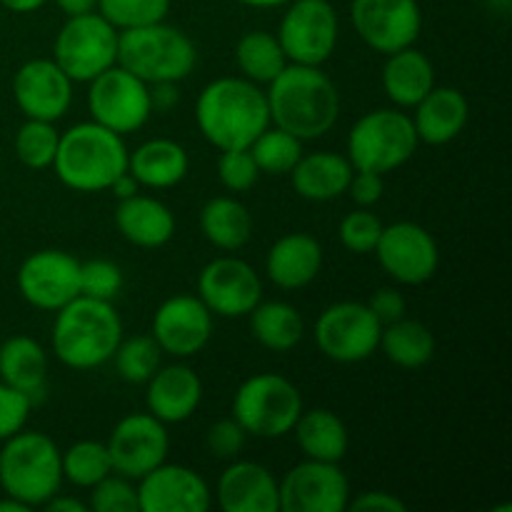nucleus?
<instances>
[{"mask_svg": "<svg viewBox=\"0 0 512 512\" xmlns=\"http://www.w3.org/2000/svg\"><path fill=\"white\" fill-rule=\"evenodd\" d=\"M270 125L305 140L323 138L340 118V93L318 65L288 63L265 90Z\"/></svg>", "mask_w": 512, "mask_h": 512, "instance_id": "f257e3e1", "label": "nucleus"}, {"mask_svg": "<svg viewBox=\"0 0 512 512\" xmlns=\"http://www.w3.org/2000/svg\"><path fill=\"white\" fill-rule=\"evenodd\" d=\"M195 123L203 138L218 150L250 148L270 125L265 90L248 78H215L195 103Z\"/></svg>", "mask_w": 512, "mask_h": 512, "instance_id": "f03ea898", "label": "nucleus"}, {"mask_svg": "<svg viewBox=\"0 0 512 512\" xmlns=\"http://www.w3.org/2000/svg\"><path fill=\"white\" fill-rule=\"evenodd\" d=\"M120 340H123V320L108 300L78 295L68 305L55 310L50 345L55 358L68 368H100L113 358Z\"/></svg>", "mask_w": 512, "mask_h": 512, "instance_id": "7ed1b4c3", "label": "nucleus"}, {"mask_svg": "<svg viewBox=\"0 0 512 512\" xmlns=\"http://www.w3.org/2000/svg\"><path fill=\"white\" fill-rule=\"evenodd\" d=\"M128 155L123 135L88 120L60 133L53 168L65 188L75 193H103L128 170Z\"/></svg>", "mask_w": 512, "mask_h": 512, "instance_id": "20e7f679", "label": "nucleus"}, {"mask_svg": "<svg viewBox=\"0 0 512 512\" xmlns=\"http://www.w3.org/2000/svg\"><path fill=\"white\" fill-rule=\"evenodd\" d=\"M63 485L60 448L40 430H18L0 448V488L23 505L43 508Z\"/></svg>", "mask_w": 512, "mask_h": 512, "instance_id": "39448f33", "label": "nucleus"}, {"mask_svg": "<svg viewBox=\"0 0 512 512\" xmlns=\"http://www.w3.org/2000/svg\"><path fill=\"white\" fill-rule=\"evenodd\" d=\"M195 63L193 40L165 20L118 33V65L148 85L180 83L193 73Z\"/></svg>", "mask_w": 512, "mask_h": 512, "instance_id": "423d86ee", "label": "nucleus"}, {"mask_svg": "<svg viewBox=\"0 0 512 512\" xmlns=\"http://www.w3.org/2000/svg\"><path fill=\"white\" fill-rule=\"evenodd\" d=\"M413 118L400 108H378L355 120L348 135V160L353 170L393 173L418 150Z\"/></svg>", "mask_w": 512, "mask_h": 512, "instance_id": "0eeeda50", "label": "nucleus"}, {"mask_svg": "<svg viewBox=\"0 0 512 512\" xmlns=\"http://www.w3.org/2000/svg\"><path fill=\"white\" fill-rule=\"evenodd\" d=\"M303 413V395L278 373H255L233 395V418L253 438L275 440L293 430Z\"/></svg>", "mask_w": 512, "mask_h": 512, "instance_id": "6e6552de", "label": "nucleus"}, {"mask_svg": "<svg viewBox=\"0 0 512 512\" xmlns=\"http://www.w3.org/2000/svg\"><path fill=\"white\" fill-rule=\"evenodd\" d=\"M53 60L73 83H90L118 63V30L98 10L70 15L55 35Z\"/></svg>", "mask_w": 512, "mask_h": 512, "instance_id": "1a4fd4ad", "label": "nucleus"}, {"mask_svg": "<svg viewBox=\"0 0 512 512\" xmlns=\"http://www.w3.org/2000/svg\"><path fill=\"white\" fill-rule=\"evenodd\" d=\"M275 35L288 63L320 68L338 45V13L330 0H290Z\"/></svg>", "mask_w": 512, "mask_h": 512, "instance_id": "9d476101", "label": "nucleus"}, {"mask_svg": "<svg viewBox=\"0 0 512 512\" xmlns=\"http://www.w3.org/2000/svg\"><path fill=\"white\" fill-rule=\"evenodd\" d=\"M88 85V110L93 120L123 138L143 128L153 115L150 85L118 63L103 70Z\"/></svg>", "mask_w": 512, "mask_h": 512, "instance_id": "9b49d317", "label": "nucleus"}, {"mask_svg": "<svg viewBox=\"0 0 512 512\" xmlns=\"http://www.w3.org/2000/svg\"><path fill=\"white\" fill-rule=\"evenodd\" d=\"M383 325L368 303H333L315 320V343L335 363H363L378 350Z\"/></svg>", "mask_w": 512, "mask_h": 512, "instance_id": "f8f14e48", "label": "nucleus"}, {"mask_svg": "<svg viewBox=\"0 0 512 512\" xmlns=\"http://www.w3.org/2000/svg\"><path fill=\"white\" fill-rule=\"evenodd\" d=\"M350 18L358 38L383 55L415 45L423 30L418 0H353Z\"/></svg>", "mask_w": 512, "mask_h": 512, "instance_id": "ddd939ff", "label": "nucleus"}, {"mask_svg": "<svg viewBox=\"0 0 512 512\" xmlns=\"http://www.w3.org/2000/svg\"><path fill=\"white\" fill-rule=\"evenodd\" d=\"M280 512H345L350 483L338 463L310 460L290 468L278 480Z\"/></svg>", "mask_w": 512, "mask_h": 512, "instance_id": "4468645a", "label": "nucleus"}, {"mask_svg": "<svg viewBox=\"0 0 512 512\" xmlns=\"http://www.w3.org/2000/svg\"><path fill=\"white\" fill-rule=\"evenodd\" d=\"M373 253L378 255L380 268L400 285L428 283L440 263L438 243L433 235L423 225L410 220L383 225Z\"/></svg>", "mask_w": 512, "mask_h": 512, "instance_id": "2eb2a0df", "label": "nucleus"}, {"mask_svg": "<svg viewBox=\"0 0 512 512\" xmlns=\"http://www.w3.org/2000/svg\"><path fill=\"white\" fill-rule=\"evenodd\" d=\"M18 290L28 305L55 313L80 295V260L58 248L35 250L20 263Z\"/></svg>", "mask_w": 512, "mask_h": 512, "instance_id": "dca6fc26", "label": "nucleus"}, {"mask_svg": "<svg viewBox=\"0 0 512 512\" xmlns=\"http://www.w3.org/2000/svg\"><path fill=\"white\" fill-rule=\"evenodd\" d=\"M113 463V473L138 483L143 475L165 463L170 450V435L165 423L150 413H130L110 433L105 443Z\"/></svg>", "mask_w": 512, "mask_h": 512, "instance_id": "f3484780", "label": "nucleus"}, {"mask_svg": "<svg viewBox=\"0 0 512 512\" xmlns=\"http://www.w3.org/2000/svg\"><path fill=\"white\" fill-rule=\"evenodd\" d=\"M198 298L220 318H243L263 300V283L253 265L223 255L200 270Z\"/></svg>", "mask_w": 512, "mask_h": 512, "instance_id": "a211bd4d", "label": "nucleus"}, {"mask_svg": "<svg viewBox=\"0 0 512 512\" xmlns=\"http://www.w3.org/2000/svg\"><path fill=\"white\" fill-rule=\"evenodd\" d=\"M213 338V313L198 295H173L153 313V340L173 358H193Z\"/></svg>", "mask_w": 512, "mask_h": 512, "instance_id": "6ab92c4d", "label": "nucleus"}, {"mask_svg": "<svg viewBox=\"0 0 512 512\" xmlns=\"http://www.w3.org/2000/svg\"><path fill=\"white\" fill-rule=\"evenodd\" d=\"M13 100L25 118L55 123L73 103V80L53 58H33L13 75Z\"/></svg>", "mask_w": 512, "mask_h": 512, "instance_id": "aec40b11", "label": "nucleus"}, {"mask_svg": "<svg viewBox=\"0 0 512 512\" xmlns=\"http://www.w3.org/2000/svg\"><path fill=\"white\" fill-rule=\"evenodd\" d=\"M210 505V485L185 465L160 463L138 480L140 512H205Z\"/></svg>", "mask_w": 512, "mask_h": 512, "instance_id": "412c9836", "label": "nucleus"}, {"mask_svg": "<svg viewBox=\"0 0 512 512\" xmlns=\"http://www.w3.org/2000/svg\"><path fill=\"white\" fill-rule=\"evenodd\" d=\"M215 500L223 512H280L278 480L253 460H230L215 485Z\"/></svg>", "mask_w": 512, "mask_h": 512, "instance_id": "4be33fe9", "label": "nucleus"}, {"mask_svg": "<svg viewBox=\"0 0 512 512\" xmlns=\"http://www.w3.org/2000/svg\"><path fill=\"white\" fill-rule=\"evenodd\" d=\"M203 400V383L198 373L183 363L160 365L153 378L145 383V405L148 413L160 423L175 425L193 418Z\"/></svg>", "mask_w": 512, "mask_h": 512, "instance_id": "5701e85b", "label": "nucleus"}, {"mask_svg": "<svg viewBox=\"0 0 512 512\" xmlns=\"http://www.w3.org/2000/svg\"><path fill=\"white\" fill-rule=\"evenodd\" d=\"M323 268V248L308 233H288L275 240L265 258V273L280 290H300Z\"/></svg>", "mask_w": 512, "mask_h": 512, "instance_id": "b1692460", "label": "nucleus"}, {"mask_svg": "<svg viewBox=\"0 0 512 512\" xmlns=\"http://www.w3.org/2000/svg\"><path fill=\"white\" fill-rule=\"evenodd\" d=\"M418 140L425 145H445L458 138L468 125L470 105L458 88H438L435 85L410 115Z\"/></svg>", "mask_w": 512, "mask_h": 512, "instance_id": "393cba45", "label": "nucleus"}, {"mask_svg": "<svg viewBox=\"0 0 512 512\" xmlns=\"http://www.w3.org/2000/svg\"><path fill=\"white\" fill-rule=\"evenodd\" d=\"M115 228L138 248H163L175 235V218L165 203L150 195H130L115 208Z\"/></svg>", "mask_w": 512, "mask_h": 512, "instance_id": "a878e982", "label": "nucleus"}, {"mask_svg": "<svg viewBox=\"0 0 512 512\" xmlns=\"http://www.w3.org/2000/svg\"><path fill=\"white\" fill-rule=\"evenodd\" d=\"M353 165L348 155L330 153V150H315L310 155H300L295 168L290 170L295 193L310 203H328L340 198L348 190L353 178Z\"/></svg>", "mask_w": 512, "mask_h": 512, "instance_id": "bb28decb", "label": "nucleus"}, {"mask_svg": "<svg viewBox=\"0 0 512 512\" xmlns=\"http://www.w3.org/2000/svg\"><path fill=\"white\" fill-rule=\"evenodd\" d=\"M383 90L395 108H415L435 88L433 60L415 45L385 55Z\"/></svg>", "mask_w": 512, "mask_h": 512, "instance_id": "cd10ccee", "label": "nucleus"}, {"mask_svg": "<svg viewBox=\"0 0 512 512\" xmlns=\"http://www.w3.org/2000/svg\"><path fill=\"white\" fill-rule=\"evenodd\" d=\"M190 155L180 143L170 138H153L140 143L128 155V173L143 188H175L188 175Z\"/></svg>", "mask_w": 512, "mask_h": 512, "instance_id": "c85d7f7f", "label": "nucleus"}, {"mask_svg": "<svg viewBox=\"0 0 512 512\" xmlns=\"http://www.w3.org/2000/svg\"><path fill=\"white\" fill-rule=\"evenodd\" d=\"M0 380L30 400L43 398L48 380V353L30 335H13L0 345Z\"/></svg>", "mask_w": 512, "mask_h": 512, "instance_id": "c756f323", "label": "nucleus"}, {"mask_svg": "<svg viewBox=\"0 0 512 512\" xmlns=\"http://www.w3.org/2000/svg\"><path fill=\"white\" fill-rule=\"evenodd\" d=\"M290 433L298 440V448L305 458L325 460V463H340L348 453L350 435L343 420L325 408H313L300 413Z\"/></svg>", "mask_w": 512, "mask_h": 512, "instance_id": "7c9ffc66", "label": "nucleus"}, {"mask_svg": "<svg viewBox=\"0 0 512 512\" xmlns=\"http://www.w3.org/2000/svg\"><path fill=\"white\" fill-rule=\"evenodd\" d=\"M200 230L210 245L225 253H235L253 238V215L233 195H218L200 210Z\"/></svg>", "mask_w": 512, "mask_h": 512, "instance_id": "2f4dec72", "label": "nucleus"}, {"mask_svg": "<svg viewBox=\"0 0 512 512\" xmlns=\"http://www.w3.org/2000/svg\"><path fill=\"white\" fill-rule=\"evenodd\" d=\"M248 315L253 338L273 353H288V350L298 348L303 340L305 320L300 310L290 303H283V300L263 303L260 300Z\"/></svg>", "mask_w": 512, "mask_h": 512, "instance_id": "473e14b6", "label": "nucleus"}, {"mask_svg": "<svg viewBox=\"0 0 512 512\" xmlns=\"http://www.w3.org/2000/svg\"><path fill=\"white\" fill-rule=\"evenodd\" d=\"M378 348L398 368L415 370L423 368V365H428L433 360L435 338L428 325L420 323V320L400 318L395 323L383 325Z\"/></svg>", "mask_w": 512, "mask_h": 512, "instance_id": "72a5a7b5", "label": "nucleus"}, {"mask_svg": "<svg viewBox=\"0 0 512 512\" xmlns=\"http://www.w3.org/2000/svg\"><path fill=\"white\" fill-rule=\"evenodd\" d=\"M235 63L243 78L253 80L258 85H268L270 80L278 78L288 65L278 35L268 30H250L235 45Z\"/></svg>", "mask_w": 512, "mask_h": 512, "instance_id": "f704fd0d", "label": "nucleus"}, {"mask_svg": "<svg viewBox=\"0 0 512 512\" xmlns=\"http://www.w3.org/2000/svg\"><path fill=\"white\" fill-rule=\"evenodd\" d=\"M63 465V480H68L75 488H93L95 483L113 473V463L105 443L98 440H78L70 445L65 453H60Z\"/></svg>", "mask_w": 512, "mask_h": 512, "instance_id": "c9c22d12", "label": "nucleus"}, {"mask_svg": "<svg viewBox=\"0 0 512 512\" xmlns=\"http://www.w3.org/2000/svg\"><path fill=\"white\" fill-rule=\"evenodd\" d=\"M163 350L153 340V335H133L123 338L113 353L115 373L130 385H145L153 378L155 370L160 368Z\"/></svg>", "mask_w": 512, "mask_h": 512, "instance_id": "e433bc0d", "label": "nucleus"}, {"mask_svg": "<svg viewBox=\"0 0 512 512\" xmlns=\"http://www.w3.org/2000/svg\"><path fill=\"white\" fill-rule=\"evenodd\" d=\"M250 153H253L260 173L285 175L295 168V163H298L300 155H303V140L285 133V130L275 128V125H268V128L253 140Z\"/></svg>", "mask_w": 512, "mask_h": 512, "instance_id": "4c0bfd02", "label": "nucleus"}, {"mask_svg": "<svg viewBox=\"0 0 512 512\" xmlns=\"http://www.w3.org/2000/svg\"><path fill=\"white\" fill-rule=\"evenodd\" d=\"M58 143L60 133L58 128H55V123L25 118V123L20 125L18 133H15L13 148L25 168L45 170L53 165L55 153H58Z\"/></svg>", "mask_w": 512, "mask_h": 512, "instance_id": "58836bf2", "label": "nucleus"}, {"mask_svg": "<svg viewBox=\"0 0 512 512\" xmlns=\"http://www.w3.org/2000/svg\"><path fill=\"white\" fill-rule=\"evenodd\" d=\"M95 10L120 33L165 20L170 13V0H98Z\"/></svg>", "mask_w": 512, "mask_h": 512, "instance_id": "ea45409f", "label": "nucleus"}, {"mask_svg": "<svg viewBox=\"0 0 512 512\" xmlns=\"http://www.w3.org/2000/svg\"><path fill=\"white\" fill-rule=\"evenodd\" d=\"M90 510L95 512H140L138 485L125 475L110 473L90 488Z\"/></svg>", "mask_w": 512, "mask_h": 512, "instance_id": "a19ab883", "label": "nucleus"}, {"mask_svg": "<svg viewBox=\"0 0 512 512\" xmlns=\"http://www.w3.org/2000/svg\"><path fill=\"white\" fill-rule=\"evenodd\" d=\"M380 233H383V223L375 213H370L368 208H358L353 213L345 215L340 220V243L350 250V253H373L375 245H378Z\"/></svg>", "mask_w": 512, "mask_h": 512, "instance_id": "79ce46f5", "label": "nucleus"}, {"mask_svg": "<svg viewBox=\"0 0 512 512\" xmlns=\"http://www.w3.org/2000/svg\"><path fill=\"white\" fill-rule=\"evenodd\" d=\"M120 288H123V270L113 260L95 258L80 263V295L113 303Z\"/></svg>", "mask_w": 512, "mask_h": 512, "instance_id": "37998d69", "label": "nucleus"}, {"mask_svg": "<svg viewBox=\"0 0 512 512\" xmlns=\"http://www.w3.org/2000/svg\"><path fill=\"white\" fill-rule=\"evenodd\" d=\"M218 178L223 188L230 190V193H248L250 188H255L260 178V168L250 148L220 150Z\"/></svg>", "mask_w": 512, "mask_h": 512, "instance_id": "c03bdc74", "label": "nucleus"}, {"mask_svg": "<svg viewBox=\"0 0 512 512\" xmlns=\"http://www.w3.org/2000/svg\"><path fill=\"white\" fill-rule=\"evenodd\" d=\"M245 438H248V433L243 430V425L230 415V418L215 420L210 425L208 433H205V445L218 460H235L243 453Z\"/></svg>", "mask_w": 512, "mask_h": 512, "instance_id": "a18cd8bd", "label": "nucleus"}, {"mask_svg": "<svg viewBox=\"0 0 512 512\" xmlns=\"http://www.w3.org/2000/svg\"><path fill=\"white\" fill-rule=\"evenodd\" d=\"M30 410H33V400L0 380V443L25 428Z\"/></svg>", "mask_w": 512, "mask_h": 512, "instance_id": "49530a36", "label": "nucleus"}, {"mask_svg": "<svg viewBox=\"0 0 512 512\" xmlns=\"http://www.w3.org/2000/svg\"><path fill=\"white\" fill-rule=\"evenodd\" d=\"M345 193L353 198V203L358 205V208H373V205L383 198L385 180H383V175H378V173L355 170Z\"/></svg>", "mask_w": 512, "mask_h": 512, "instance_id": "de8ad7c7", "label": "nucleus"}, {"mask_svg": "<svg viewBox=\"0 0 512 512\" xmlns=\"http://www.w3.org/2000/svg\"><path fill=\"white\" fill-rule=\"evenodd\" d=\"M368 308L373 310V315L378 318L380 325L395 323V320L405 318V313H408V303H405L403 293L395 288L375 290L373 298L368 300Z\"/></svg>", "mask_w": 512, "mask_h": 512, "instance_id": "09e8293b", "label": "nucleus"}, {"mask_svg": "<svg viewBox=\"0 0 512 512\" xmlns=\"http://www.w3.org/2000/svg\"><path fill=\"white\" fill-rule=\"evenodd\" d=\"M348 508L358 512H405L408 505L400 498H395L393 493H385V490H368V493H360L355 495V498H350Z\"/></svg>", "mask_w": 512, "mask_h": 512, "instance_id": "8fccbe9b", "label": "nucleus"}, {"mask_svg": "<svg viewBox=\"0 0 512 512\" xmlns=\"http://www.w3.org/2000/svg\"><path fill=\"white\" fill-rule=\"evenodd\" d=\"M178 83H153L150 85V103H153V113H165L178 103Z\"/></svg>", "mask_w": 512, "mask_h": 512, "instance_id": "3c124183", "label": "nucleus"}, {"mask_svg": "<svg viewBox=\"0 0 512 512\" xmlns=\"http://www.w3.org/2000/svg\"><path fill=\"white\" fill-rule=\"evenodd\" d=\"M48 512H88V503H80L78 498H68V495L55 493L48 503L43 505Z\"/></svg>", "mask_w": 512, "mask_h": 512, "instance_id": "603ef678", "label": "nucleus"}, {"mask_svg": "<svg viewBox=\"0 0 512 512\" xmlns=\"http://www.w3.org/2000/svg\"><path fill=\"white\" fill-rule=\"evenodd\" d=\"M55 5L63 10L65 18H70V15L93 13L98 8V0H55Z\"/></svg>", "mask_w": 512, "mask_h": 512, "instance_id": "864d4df0", "label": "nucleus"}, {"mask_svg": "<svg viewBox=\"0 0 512 512\" xmlns=\"http://www.w3.org/2000/svg\"><path fill=\"white\" fill-rule=\"evenodd\" d=\"M110 190H113V193L118 195V200H123V198H130V195L140 193V183L133 178V175L128 173V170H125V173L120 175V178L115 180L113 185H110Z\"/></svg>", "mask_w": 512, "mask_h": 512, "instance_id": "5fc2aeb1", "label": "nucleus"}, {"mask_svg": "<svg viewBox=\"0 0 512 512\" xmlns=\"http://www.w3.org/2000/svg\"><path fill=\"white\" fill-rule=\"evenodd\" d=\"M48 3V0H0V5H3L5 10H10V13H35V10H40L43 5Z\"/></svg>", "mask_w": 512, "mask_h": 512, "instance_id": "6e6d98bb", "label": "nucleus"}, {"mask_svg": "<svg viewBox=\"0 0 512 512\" xmlns=\"http://www.w3.org/2000/svg\"><path fill=\"white\" fill-rule=\"evenodd\" d=\"M238 3L248 5V8H283V5H288L290 0H238Z\"/></svg>", "mask_w": 512, "mask_h": 512, "instance_id": "4d7b16f0", "label": "nucleus"}, {"mask_svg": "<svg viewBox=\"0 0 512 512\" xmlns=\"http://www.w3.org/2000/svg\"><path fill=\"white\" fill-rule=\"evenodd\" d=\"M28 505H23L20 500L5 495V500H0V512H28Z\"/></svg>", "mask_w": 512, "mask_h": 512, "instance_id": "13d9d810", "label": "nucleus"}]
</instances>
